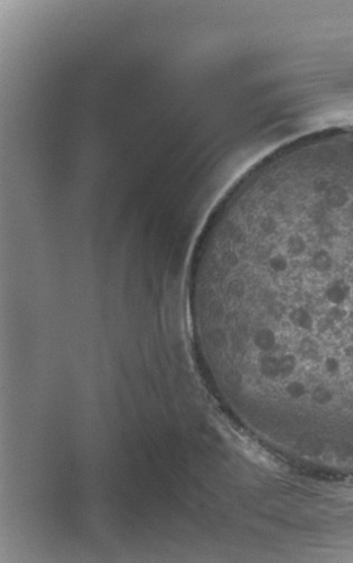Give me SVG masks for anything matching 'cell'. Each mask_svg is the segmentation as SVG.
<instances>
[{"label":"cell","instance_id":"obj_1","mask_svg":"<svg viewBox=\"0 0 353 563\" xmlns=\"http://www.w3.org/2000/svg\"><path fill=\"white\" fill-rule=\"evenodd\" d=\"M208 282L221 299L280 317L307 361L308 389L327 361L353 388V152L268 179L228 224Z\"/></svg>","mask_w":353,"mask_h":563}]
</instances>
